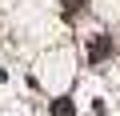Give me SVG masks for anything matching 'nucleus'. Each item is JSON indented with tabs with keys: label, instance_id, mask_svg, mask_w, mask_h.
<instances>
[{
	"label": "nucleus",
	"instance_id": "nucleus-1",
	"mask_svg": "<svg viewBox=\"0 0 120 116\" xmlns=\"http://www.w3.org/2000/svg\"><path fill=\"white\" fill-rule=\"evenodd\" d=\"M112 56V36H92L88 40V64H104Z\"/></svg>",
	"mask_w": 120,
	"mask_h": 116
},
{
	"label": "nucleus",
	"instance_id": "nucleus-2",
	"mask_svg": "<svg viewBox=\"0 0 120 116\" xmlns=\"http://www.w3.org/2000/svg\"><path fill=\"white\" fill-rule=\"evenodd\" d=\"M52 116H76V104H72V96H60V100H52Z\"/></svg>",
	"mask_w": 120,
	"mask_h": 116
}]
</instances>
